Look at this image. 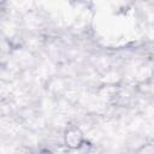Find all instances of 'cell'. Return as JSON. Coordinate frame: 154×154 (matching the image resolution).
Returning <instances> with one entry per match:
<instances>
[{
  "mask_svg": "<svg viewBox=\"0 0 154 154\" xmlns=\"http://www.w3.org/2000/svg\"><path fill=\"white\" fill-rule=\"evenodd\" d=\"M63 144L70 152H79L87 147V137L78 125H69L63 132Z\"/></svg>",
  "mask_w": 154,
  "mask_h": 154,
  "instance_id": "obj_1",
  "label": "cell"
},
{
  "mask_svg": "<svg viewBox=\"0 0 154 154\" xmlns=\"http://www.w3.org/2000/svg\"><path fill=\"white\" fill-rule=\"evenodd\" d=\"M134 154H154V138H149L142 144H140Z\"/></svg>",
  "mask_w": 154,
  "mask_h": 154,
  "instance_id": "obj_2",
  "label": "cell"
}]
</instances>
